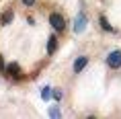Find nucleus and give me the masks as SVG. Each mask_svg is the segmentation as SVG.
I'll return each mask as SVG.
<instances>
[{"label":"nucleus","mask_w":121,"mask_h":119,"mask_svg":"<svg viewBox=\"0 0 121 119\" xmlns=\"http://www.w3.org/2000/svg\"><path fill=\"white\" fill-rule=\"evenodd\" d=\"M107 66H109L111 70H119V68H121V49L109 51V56H107Z\"/></svg>","instance_id":"nucleus-1"},{"label":"nucleus","mask_w":121,"mask_h":119,"mask_svg":"<svg viewBox=\"0 0 121 119\" xmlns=\"http://www.w3.org/2000/svg\"><path fill=\"white\" fill-rule=\"evenodd\" d=\"M49 25L53 27V31H64L66 29V21H64V17H62V14L60 13H51L49 14Z\"/></svg>","instance_id":"nucleus-2"},{"label":"nucleus","mask_w":121,"mask_h":119,"mask_svg":"<svg viewBox=\"0 0 121 119\" xmlns=\"http://www.w3.org/2000/svg\"><path fill=\"white\" fill-rule=\"evenodd\" d=\"M86 23H88V21H86V14L82 13V10H80V13L76 14V19H74V33H82L84 29H86Z\"/></svg>","instance_id":"nucleus-3"},{"label":"nucleus","mask_w":121,"mask_h":119,"mask_svg":"<svg viewBox=\"0 0 121 119\" xmlns=\"http://www.w3.org/2000/svg\"><path fill=\"white\" fill-rule=\"evenodd\" d=\"M4 72H6L8 76H13V78H21V68H19V64H8L6 68H4Z\"/></svg>","instance_id":"nucleus-4"},{"label":"nucleus","mask_w":121,"mask_h":119,"mask_svg":"<svg viewBox=\"0 0 121 119\" xmlns=\"http://www.w3.org/2000/svg\"><path fill=\"white\" fill-rule=\"evenodd\" d=\"M86 64H88V57L86 56H80L74 60V72H82L84 68H86Z\"/></svg>","instance_id":"nucleus-5"},{"label":"nucleus","mask_w":121,"mask_h":119,"mask_svg":"<svg viewBox=\"0 0 121 119\" xmlns=\"http://www.w3.org/2000/svg\"><path fill=\"white\" fill-rule=\"evenodd\" d=\"M13 19H14V13H13V10H4L2 17H0V25H10Z\"/></svg>","instance_id":"nucleus-6"},{"label":"nucleus","mask_w":121,"mask_h":119,"mask_svg":"<svg viewBox=\"0 0 121 119\" xmlns=\"http://www.w3.org/2000/svg\"><path fill=\"white\" fill-rule=\"evenodd\" d=\"M56 47H57V37H56V35H51L49 41H47V53H49V56H53Z\"/></svg>","instance_id":"nucleus-7"},{"label":"nucleus","mask_w":121,"mask_h":119,"mask_svg":"<svg viewBox=\"0 0 121 119\" xmlns=\"http://www.w3.org/2000/svg\"><path fill=\"white\" fill-rule=\"evenodd\" d=\"M51 97H53V90H51V86H43V88H41V99H43V101H49Z\"/></svg>","instance_id":"nucleus-8"},{"label":"nucleus","mask_w":121,"mask_h":119,"mask_svg":"<svg viewBox=\"0 0 121 119\" xmlns=\"http://www.w3.org/2000/svg\"><path fill=\"white\" fill-rule=\"evenodd\" d=\"M49 117H62V111H60V107H57V105L49 107Z\"/></svg>","instance_id":"nucleus-9"},{"label":"nucleus","mask_w":121,"mask_h":119,"mask_svg":"<svg viewBox=\"0 0 121 119\" xmlns=\"http://www.w3.org/2000/svg\"><path fill=\"white\" fill-rule=\"evenodd\" d=\"M99 23H101V27H103V29H105V31H111V33L115 31L113 27H111V25H109V23H107V19H105V17H101V19H99Z\"/></svg>","instance_id":"nucleus-10"},{"label":"nucleus","mask_w":121,"mask_h":119,"mask_svg":"<svg viewBox=\"0 0 121 119\" xmlns=\"http://www.w3.org/2000/svg\"><path fill=\"white\" fill-rule=\"evenodd\" d=\"M62 97H64V93H62V90H53V99H56L57 103L62 101Z\"/></svg>","instance_id":"nucleus-11"},{"label":"nucleus","mask_w":121,"mask_h":119,"mask_svg":"<svg viewBox=\"0 0 121 119\" xmlns=\"http://www.w3.org/2000/svg\"><path fill=\"white\" fill-rule=\"evenodd\" d=\"M21 2H23L25 6H33V4H35V0H21Z\"/></svg>","instance_id":"nucleus-12"},{"label":"nucleus","mask_w":121,"mask_h":119,"mask_svg":"<svg viewBox=\"0 0 121 119\" xmlns=\"http://www.w3.org/2000/svg\"><path fill=\"white\" fill-rule=\"evenodd\" d=\"M4 68H6V66L2 64V57H0V72H4Z\"/></svg>","instance_id":"nucleus-13"}]
</instances>
